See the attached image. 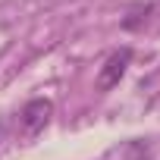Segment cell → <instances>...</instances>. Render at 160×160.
<instances>
[{
	"label": "cell",
	"mask_w": 160,
	"mask_h": 160,
	"mask_svg": "<svg viewBox=\"0 0 160 160\" xmlns=\"http://www.w3.org/2000/svg\"><path fill=\"white\" fill-rule=\"evenodd\" d=\"M50 116H53V104L47 98H32L22 107V113H19V132H22V138H35L38 132H44V126L50 122Z\"/></svg>",
	"instance_id": "obj_1"
},
{
	"label": "cell",
	"mask_w": 160,
	"mask_h": 160,
	"mask_svg": "<svg viewBox=\"0 0 160 160\" xmlns=\"http://www.w3.org/2000/svg\"><path fill=\"white\" fill-rule=\"evenodd\" d=\"M151 13H154V3H135V7H129V13H126V19H122V28H126V32H138V28L148 22Z\"/></svg>",
	"instance_id": "obj_3"
},
{
	"label": "cell",
	"mask_w": 160,
	"mask_h": 160,
	"mask_svg": "<svg viewBox=\"0 0 160 160\" xmlns=\"http://www.w3.org/2000/svg\"><path fill=\"white\" fill-rule=\"evenodd\" d=\"M129 63H132V50H129V47L113 50V53L104 60L101 72H98V91H110V88H116L119 78H122L126 69H129Z\"/></svg>",
	"instance_id": "obj_2"
}]
</instances>
